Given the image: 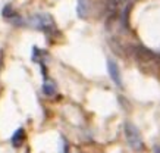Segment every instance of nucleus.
Listing matches in <instances>:
<instances>
[{"label":"nucleus","mask_w":160,"mask_h":153,"mask_svg":"<svg viewBox=\"0 0 160 153\" xmlns=\"http://www.w3.org/2000/svg\"><path fill=\"white\" fill-rule=\"evenodd\" d=\"M125 135H126V141L131 146L132 150L135 152H142L144 150V141H142V137L140 134V130L137 128L134 124L126 122L125 124Z\"/></svg>","instance_id":"nucleus-1"},{"label":"nucleus","mask_w":160,"mask_h":153,"mask_svg":"<svg viewBox=\"0 0 160 153\" xmlns=\"http://www.w3.org/2000/svg\"><path fill=\"white\" fill-rule=\"evenodd\" d=\"M35 27L40 28L41 31H54V22L50 15H38L35 16Z\"/></svg>","instance_id":"nucleus-2"},{"label":"nucleus","mask_w":160,"mask_h":153,"mask_svg":"<svg viewBox=\"0 0 160 153\" xmlns=\"http://www.w3.org/2000/svg\"><path fill=\"white\" fill-rule=\"evenodd\" d=\"M107 71H109V75H110V78L113 79V83L118 85H121L122 84L121 72H119V68H118V65L115 60H112V59L107 60Z\"/></svg>","instance_id":"nucleus-3"},{"label":"nucleus","mask_w":160,"mask_h":153,"mask_svg":"<svg viewBox=\"0 0 160 153\" xmlns=\"http://www.w3.org/2000/svg\"><path fill=\"white\" fill-rule=\"evenodd\" d=\"M24 141H25V130L18 128L12 135V146L13 147H21Z\"/></svg>","instance_id":"nucleus-4"},{"label":"nucleus","mask_w":160,"mask_h":153,"mask_svg":"<svg viewBox=\"0 0 160 153\" xmlns=\"http://www.w3.org/2000/svg\"><path fill=\"white\" fill-rule=\"evenodd\" d=\"M135 56L138 58V59H141V60H150V59H153V52L151 50H148V49H146V47H135Z\"/></svg>","instance_id":"nucleus-5"},{"label":"nucleus","mask_w":160,"mask_h":153,"mask_svg":"<svg viewBox=\"0 0 160 153\" xmlns=\"http://www.w3.org/2000/svg\"><path fill=\"white\" fill-rule=\"evenodd\" d=\"M88 9H90V0H78L77 12L79 15V18H87Z\"/></svg>","instance_id":"nucleus-6"},{"label":"nucleus","mask_w":160,"mask_h":153,"mask_svg":"<svg viewBox=\"0 0 160 153\" xmlns=\"http://www.w3.org/2000/svg\"><path fill=\"white\" fill-rule=\"evenodd\" d=\"M43 91L44 94H47V96H53L54 91H56V85L53 83H50V81H46L43 85Z\"/></svg>","instance_id":"nucleus-7"},{"label":"nucleus","mask_w":160,"mask_h":153,"mask_svg":"<svg viewBox=\"0 0 160 153\" xmlns=\"http://www.w3.org/2000/svg\"><path fill=\"white\" fill-rule=\"evenodd\" d=\"M63 153H69V147H68V144L65 143V146H63Z\"/></svg>","instance_id":"nucleus-8"},{"label":"nucleus","mask_w":160,"mask_h":153,"mask_svg":"<svg viewBox=\"0 0 160 153\" xmlns=\"http://www.w3.org/2000/svg\"><path fill=\"white\" fill-rule=\"evenodd\" d=\"M154 153H160V146H154Z\"/></svg>","instance_id":"nucleus-9"}]
</instances>
